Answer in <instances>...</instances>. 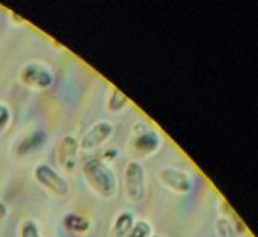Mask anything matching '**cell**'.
Wrapping results in <instances>:
<instances>
[{"mask_svg":"<svg viewBox=\"0 0 258 237\" xmlns=\"http://www.w3.org/2000/svg\"><path fill=\"white\" fill-rule=\"evenodd\" d=\"M63 226L67 227V231L81 235V234H86L89 229H91V221H89V219L83 215L68 213L63 218Z\"/></svg>","mask_w":258,"mask_h":237,"instance_id":"9c48e42d","label":"cell"},{"mask_svg":"<svg viewBox=\"0 0 258 237\" xmlns=\"http://www.w3.org/2000/svg\"><path fill=\"white\" fill-rule=\"evenodd\" d=\"M83 174L92 192L102 199H111L118 192V177L107 161L100 158L86 160L83 165Z\"/></svg>","mask_w":258,"mask_h":237,"instance_id":"6da1fadb","label":"cell"},{"mask_svg":"<svg viewBox=\"0 0 258 237\" xmlns=\"http://www.w3.org/2000/svg\"><path fill=\"white\" fill-rule=\"evenodd\" d=\"M113 133H115V126H113L110 121L107 120L97 121L95 125L87 131L86 136L79 141V150L91 153L97 149H100V147L113 136Z\"/></svg>","mask_w":258,"mask_h":237,"instance_id":"5b68a950","label":"cell"},{"mask_svg":"<svg viewBox=\"0 0 258 237\" xmlns=\"http://www.w3.org/2000/svg\"><path fill=\"white\" fill-rule=\"evenodd\" d=\"M10 120H12L10 108H8L5 103H0V131L7 128V125L10 123Z\"/></svg>","mask_w":258,"mask_h":237,"instance_id":"2e32d148","label":"cell"},{"mask_svg":"<svg viewBox=\"0 0 258 237\" xmlns=\"http://www.w3.org/2000/svg\"><path fill=\"white\" fill-rule=\"evenodd\" d=\"M127 103H129L127 97L121 91H118V89H113L110 97H108V100H107V108L113 113H118L123 108H126Z\"/></svg>","mask_w":258,"mask_h":237,"instance_id":"4fadbf2b","label":"cell"},{"mask_svg":"<svg viewBox=\"0 0 258 237\" xmlns=\"http://www.w3.org/2000/svg\"><path fill=\"white\" fill-rule=\"evenodd\" d=\"M20 81L23 86H26L34 91H45L52 87L55 76L50 67H47L42 62H29L20 70Z\"/></svg>","mask_w":258,"mask_h":237,"instance_id":"7a4b0ae2","label":"cell"},{"mask_svg":"<svg viewBox=\"0 0 258 237\" xmlns=\"http://www.w3.org/2000/svg\"><path fill=\"white\" fill-rule=\"evenodd\" d=\"M20 237H42V234H40V229L36 221L24 219L20 226Z\"/></svg>","mask_w":258,"mask_h":237,"instance_id":"9a60e30c","label":"cell"},{"mask_svg":"<svg viewBox=\"0 0 258 237\" xmlns=\"http://www.w3.org/2000/svg\"><path fill=\"white\" fill-rule=\"evenodd\" d=\"M215 231L218 237H239L236 231V224L228 216H220L215 223Z\"/></svg>","mask_w":258,"mask_h":237,"instance_id":"7c38bea8","label":"cell"},{"mask_svg":"<svg viewBox=\"0 0 258 237\" xmlns=\"http://www.w3.org/2000/svg\"><path fill=\"white\" fill-rule=\"evenodd\" d=\"M136 219H134V213L129 210H123L119 211L115 223H113V235L115 237H127L131 227L134 226Z\"/></svg>","mask_w":258,"mask_h":237,"instance_id":"30bf717a","label":"cell"},{"mask_svg":"<svg viewBox=\"0 0 258 237\" xmlns=\"http://www.w3.org/2000/svg\"><path fill=\"white\" fill-rule=\"evenodd\" d=\"M45 142V134L44 131H34L31 133L28 137H24L20 147H18V153L20 155H28L32 153L34 150H37L39 147H42V144Z\"/></svg>","mask_w":258,"mask_h":237,"instance_id":"8fae6325","label":"cell"},{"mask_svg":"<svg viewBox=\"0 0 258 237\" xmlns=\"http://www.w3.org/2000/svg\"><path fill=\"white\" fill-rule=\"evenodd\" d=\"M133 145H134V149L137 152H141L144 155L157 153V150L160 149V145H161V136L157 133L155 129L145 128L141 134H137L134 137Z\"/></svg>","mask_w":258,"mask_h":237,"instance_id":"ba28073f","label":"cell"},{"mask_svg":"<svg viewBox=\"0 0 258 237\" xmlns=\"http://www.w3.org/2000/svg\"><path fill=\"white\" fill-rule=\"evenodd\" d=\"M34 177L44 189L52 192L53 195H58V197H67L71 191L70 183L67 179H64L53 166L47 165V163H40V165L34 168Z\"/></svg>","mask_w":258,"mask_h":237,"instance_id":"277c9868","label":"cell"},{"mask_svg":"<svg viewBox=\"0 0 258 237\" xmlns=\"http://www.w3.org/2000/svg\"><path fill=\"white\" fill-rule=\"evenodd\" d=\"M78 153H79V142L75 136H64L56 149V160L60 166L67 171H73L78 165Z\"/></svg>","mask_w":258,"mask_h":237,"instance_id":"52a82bcc","label":"cell"},{"mask_svg":"<svg viewBox=\"0 0 258 237\" xmlns=\"http://www.w3.org/2000/svg\"><path fill=\"white\" fill-rule=\"evenodd\" d=\"M150 235H152V226L147 219H137L127 234V237H150Z\"/></svg>","mask_w":258,"mask_h":237,"instance_id":"5bb4252c","label":"cell"},{"mask_svg":"<svg viewBox=\"0 0 258 237\" xmlns=\"http://www.w3.org/2000/svg\"><path fill=\"white\" fill-rule=\"evenodd\" d=\"M158 179H160V183L166 187V189H169L174 194H181V195L189 194L192 191V187H194L192 177L185 173L184 169L174 168V166L161 168L160 173H158Z\"/></svg>","mask_w":258,"mask_h":237,"instance_id":"8992f818","label":"cell"},{"mask_svg":"<svg viewBox=\"0 0 258 237\" xmlns=\"http://www.w3.org/2000/svg\"><path fill=\"white\" fill-rule=\"evenodd\" d=\"M150 237H168V235H163V234H152Z\"/></svg>","mask_w":258,"mask_h":237,"instance_id":"e0dca14e","label":"cell"},{"mask_svg":"<svg viewBox=\"0 0 258 237\" xmlns=\"http://www.w3.org/2000/svg\"><path fill=\"white\" fill-rule=\"evenodd\" d=\"M124 195L134 205L145 197V168L137 160L127 161L124 168Z\"/></svg>","mask_w":258,"mask_h":237,"instance_id":"3957f363","label":"cell"}]
</instances>
